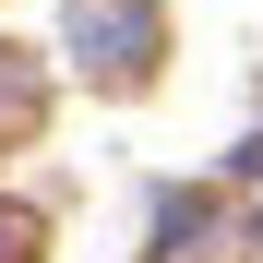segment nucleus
<instances>
[{
  "mask_svg": "<svg viewBox=\"0 0 263 263\" xmlns=\"http://www.w3.org/2000/svg\"><path fill=\"white\" fill-rule=\"evenodd\" d=\"M72 36H84V60H96V72H144L156 12H144V0H72Z\"/></svg>",
  "mask_w": 263,
  "mask_h": 263,
  "instance_id": "f257e3e1",
  "label": "nucleus"
},
{
  "mask_svg": "<svg viewBox=\"0 0 263 263\" xmlns=\"http://www.w3.org/2000/svg\"><path fill=\"white\" fill-rule=\"evenodd\" d=\"M0 263H36V215H12V203H0Z\"/></svg>",
  "mask_w": 263,
  "mask_h": 263,
  "instance_id": "f03ea898",
  "label": "nucleus"
},
{
  "mask_svg": "<svg viewBox=\"0 0 263 263\" xmlns=\"http://www.w3.org/2000/svg\"><path fill=\"white\" fill-rule=\"evenodd\" d=\"M12 108H24V84H12V72H0V120H12Z\"/></svg>",
  "mask_w": 263,
  "mask_h": 263,
  "instance_id": "7ed1b4c3",
  "label": "nucleus"
}]
</instances>
